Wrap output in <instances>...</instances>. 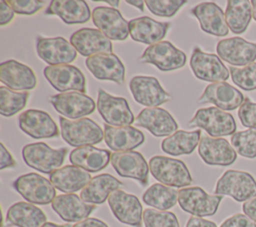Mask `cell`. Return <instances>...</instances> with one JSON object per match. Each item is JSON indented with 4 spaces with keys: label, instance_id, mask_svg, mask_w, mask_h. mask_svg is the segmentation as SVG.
Wrapping results in <instances>:
<instances>
[{
    "label": "cell",
    "instance_id": "obj_31",
    "mask_svg": "<svg viewBox=\"0 0 256 227\" xmlns=\"http://www.w3.org/2000/svg\"><path fill=\"white\" fill-rule=\"evenodd\" d=\"M46 15H57L66 24H81L89 21L91 12L83 0H53L49 3Z\"/></svg>",
    "mask_w": 256,
    "mask_h": 227
},
{
    "label": "cell",
    "instance_id": "obj_29",
    "mask_svg": "<svg viewBox=\"0 0 256 227\" xmlns=\"http://www.w3.org/2000/svg\"><path fill=\"white\" fill-rule=\"evenodd\" d=\"M170 23L160 22L148 16L138 17L129 21L130 37L140 43L153 45L166 36Z\"/></svg>",
    "mask_w": 256,
    "mask_h": 227
},
{
    "label": "cell",
    "instance_id": "obj_34",
    "mask_svg": "<svg viewBox=\"0 0 256 227\" xmlns=\"http://www.w3.org/2000/svg\"><path fill=\"white\" fill-rule=\"evenodd\" d=\"M45 213L29 202H16L9 207L6 213V222L16 227H41L46 223Z\"/></svg>",
    "mask_w": 256,
    "mask_h": 227
},
{
    "label": "cell",
    "instance_id": "obj_8",
    "mask_svg": "<svg viewBox=\"0 0 256 227\" xmlns=\"http://www.w3.org/2000/svg\"><path fill=\"white\" fill-rule=\"evenodd\" d=\"M139 60L152 64L161 71H173L182 68L187 60L186 54L169 41H160L148 46Z\"/></svg>",
    "mask_w": 256,
    "mask_h": 227
},
{
    "label": "cell",
    "instance_id": "obj_47",
    "mask_svg": "<svg viewBox=\"0 0 256 227\" xmlns=\"http://www.w3.org/2000/svg\"><path fill=\"white\" fill-rule=\"evenodd\" d=\"M0 155H1V159H0L1 170H4L6 168H13L16 166V161L14 160L10 152L6 149L3 143L0 144Z\"/></svg>",
    "mask_w": 256,
    "mask_h": 227
},
{
    "label": "cell",
    "instance_id": "obj_24",
    "mask_svg": "<svg viewBox=\"0 0 256 227\" xmlns=\"http://www.w3.org/2000/svg\"><path fill=\"white\" fill-rule=\"evenodd\" d=\"M70 43L77 52L86 57L100 53H113L111 40L98 29L81 28L70 36Z\"/></svg>",
    "mask_w": 256,
    "mask_h": 227
},
{
    "label": "cell",
    "instance_id": "obj_43",
    "mask_svg": "<svg viewBox=\"0 0 256 227\" xmlns=\"http://www.w3.org/2000/svg\"><path fill=\"white\" fill-rule=\"evenodd\" d=\"M8 5L16 14L33 15L43 8L44 1L38 0H8Z\"/></svg>",
    "mask_w": 256,
    "mask_h": 227
},
{
    "label": "cell",
    "instance_id": "obj_39",
    "mask_svg": "<svg viewBox=\"0 0 256 227\" xmlns=\"http://www.w3.org/2000/svg\"><path fill=\"white\" fill-rule=\"evenodd\" d=\"M230 141L236 153L242 157L249 159L256 157V129L235 132Z\"/></svg>",
    "mask_w": 256,
    "mask_h": 227
},
{
    "label": "cell",
    "instance_id": "obj_5",
    "mask_svg": "<svg viewBox=\"0 0 256 227\" xmlns=\"http://www.w3.org/2000/svg\"><path fill=\"white\" fill-rule=\"evenodd\" d=\"M189 127H198L205 130L211 137L233 135L236 132L234 117L217 107L200 108L188 122Z\"/></svg>",
    "mask_w": 256,
    "mask_h": 227
},
{
    "label": "cell",
    "instance_id": "obj_2",
    "mask_svg": "<svg viewBox=\"0 0 256 227\" xmlns=\"http://www.w3.org/2000/svg\"><path fill=\"white\" fill-rule=\"evenodd\" d=\"M149 170L157 181L166 186L184 188L192 183V176L187 166L178 159L154 156L149 160Z\"/></svg>",
    "mask_w": 256,
    "mask_h": 227
},
{
    "label": "cell",
    "instance_id": "obj_26",
    "mask_svg": "<svg viewBox=\"0 0 256 227\" xmlns=\"http://www.w3.org/2000/svg\"><path fill=\"white\" fill-rule=\"evenodd\" d=\"M52 209L67 222H80L88 218L96 205L88 204L74 193L57 195L51 203Z\"/></svg>",
    "mask_w": 256,
    "mask_h": 227
},
{
    "label": "cell",
    "instance_id": "obj_46",
    "mask_svg": "<svg viewBox=\"0 0 256 227\" xmlns=\"http://www.w3.org/2000/svg\"><path fill=\"white\" fill-rule=\"evenodd\" d=\"M14 11L4 0L0 1V26L9 24L14 18Z\"/></svg>",
    "mask_w": 256,
    "mask_h": 227
},
{
    "label": "cell",
    "instance_id": "obj_37",
    "mask_svg": "<svg viewBox=\"0 0 256 227\" xmlns=\"http://www.w3.org/2000/svg\"><path fill=\"white\" fill-rule=\"evenodd\" d=\"M143 202L158 210H168L178 202V191L161 183L152 184L142 196Z\"/></svg>",
    "mask_w": 256,
    "mask_h": 227
},
{
    "label": "cell",
    "instance_id": "obj_6",
    "mask_svg": "<svg viewBox=\"0 0 256 227\" xmlns=\"http://www.w3.org/2000/svg\"><path fill=\"white\" fill-rule=\"evenodd\" d=\"M14 189L29 203L46 205L56 197V190L50 180L37 174L27 173L13 182Z\"/></svg>",
    "mask_w": 256,
    "mask_h": 227
},
{
    "label": "cell",
    "instance_id": "obj_17",
    "mask_svg": "<svg viewBox=\"0 0 256 227\" xmlns=\"http://www.w3.org/2000/svg\"><path fill=\"white\" fill-rule=\"evenodd\" d=\"M92 20L98 30L110 40L123 41L130 35L129 22L115 8L104 6L94 8L92 11Z\"/></svg>",
    "mask_w": 256,
    "mask_h": 227
},
{
    "label": "cell",
    "instance_id": "obj_28",
    "mask_svg": "<svg viewBox=\"0 0 256 227\" xmlns=\"http://www.w3.org/2000/svg\"><path fill=\"white\" fill-rule=\"evenodd\" d=\"M104 140L110 149L116 152H124L142 145L145 136L142 131L133 126L115 127L106 124L104 125Z\"/></svg>",
    "mask_w": 256,
    "mask_h": 227
},
{
    "label": "cell",
    "instance_id": "obj_18",
    "mask_svg": "<svg viewBox=\"0 0 256 227\" xmlns=\"http://www.w3.org/2000/svg\"><path fill=\"white\" fill-rule=\"evenodd\" d=\"M216 52L231 66H246L256 60V43L241 37L227 38L217 43Z\"/></svg>",
    "mask_w": 256,
    "mask_h": 227
},
{
    "label": "cell",
    "instance_id": "obj_50",
    "mask_svg": "<svg viewBox=\"0 0 256 227\" xmlns=\"http://www.w3.org/2000/svg\"><path fill=\"white\" fill-rule=\"evenodd\" d=\"M72 227H108V225L97 218H87L83 221H80L73 225Z\"/></svg>",
    "mask_w": 256,
    "mask_h": 227
},
{
    "label": "cell",
    "instance_id": "obj_40",
    "mask_svg": "<svg viewBox=\"0 0 256 227\" xmlns=\"http://www.w3.org/2000/svg\"><path fill=\"white\" fill-rule=\"evenodd\" d=\"M228 69L235 85L245 91L256 90V62L241 68L230 66Z\"/></svg>",
    "mask_w": 256,
    "mask_h": 227
},
{
    "label": "cell",
    "instance_id": "obj_45",
    "mask_svg": "<svg viewBox=\"0 0 256 227\" xmlns=\"http://www.w3.org/2000/svg\"><path fill=\"white\" fill-rule=\"evenodd\" d=\"M220 227H256V223L245 214H235L227 218Z\"/></svg>",
    "mask_w": 256,
    "mask_h": 227
},
{
    "label": "cell",
    "instance_id": "obj_13",
    "mask_svg": "<svg viewBox=\"0 0 256 227\" xmlns=\"http://www.w3.org/2000/svg\"><path fill=\"white\" fill-rule=\"evenodd\" d=\"M43 73L50 85L59 92H86L85 76L76 66L69 64L55 66L48 65L44 68Z\"/></svg>",
    "mask_w": 256,
    "mask_h": 227
},
{
    "label": "cell",
    "instance_id": "obj_33",
    "mask_svg": "<svg viewBox=\"0 0 256 227\" xmlns=\"http://www.w3.org/2000/svg\"><path fill=\"white\" fill-rule=\"evenodd\" d=\"M123 183L110 174H100L92 177L90 182L81 190L80 197L88 204L104 203L110 194L120 189Z\"/></svg>",
    "mask_w": 256,
    "mask_h": 227
},
{
    "label": "cell",
    "instance_id": "obj_10",
    "mask_svg": "<svg viewBox=\"0 0 256 227\" xmlns=\"http://www.w3.org/2000/svg\"><path fill=\"white\" fill-rule=\"evenodd\" d=\"M190 67L195 77L203 81L225 82L230 75L229 69L218 55L206 53L199 47H195L192 52Z\"/></svg>",
    "mask_w": 256,
    "mask_h": 227
},
{
    "label": "cell",
    "instance_id": "obj_23",
    "mask_svg": "<svg viewBox=\"0 0 256 227\" xmlns=\"http://www.w3.org/2000/svg\"><path fill=\"white\" fill-rule=\"evenodd\" d=\"M245 101L243 94L226 82L209 84L198 99L201 104L211 103L221 110H234Z\"/></svg>",
    "mask_w": 256,
    "mask_h": 227
},
{
    "label": "cell",
    "instance_id": "obj_36",
    "mask_svg": "<svg viewBox=\"0 0 256 227\" xmlns=\"http://www.w3.org/2000/svg\"><path fill=\"white\" fill-rule=\"evenodd\" d=\"M226 23L234 34L246 31L252 18V4L248 0H229L225 11Z\"/></svg>",
    "mask_w": 256,
    "mask_h": 227
},
{
    "label": "cell",
    "instance_id": "obj_14",
    "mask_svg": "<svg viewBox=\"0 0 256 227\" xmlns=\"http://www.w3.org/2000/svg\"><path fill=\"white\" fill-rule=\"evenodd\" d=\"M108 204L118 221L134 227H142L143 208L135 195L118 189L110 194Z\"/></svg>",
    "mask_w": 256,
    "mask_h": 227
},
{
    "label": "cell",
    "instance_id": "obj_35",
    "mask_svg": "<svg viewBox=\"0 0 256 227\" xmlns=\"http://www.w3.org/2000/svg\"><path fill=\"white\" fill-rule=\"evenodd\" d=\"M200 137L201 130L199 129L194 131L177 130L162 141L161 149L163 152L172 156L188 155L199 145Z\"/></svg>",
    "mask_w": 256,
    "mask_h": 227
},
{
    "label": "cell",
    "instance_id": "obj_44",
    "mask_svg": "<svg viewBox=\"0 0 256 227\" xmlns=\"http://www.w3.org/2000/svg\"><path fill=\"white\" fill-rule=\"evenodd\" d=\"M238 117L243 126L249 129H256V103L245 98L238 110Z\"/></svg>",
    "mask_w": 256,
    "mask_h": 227
},
{
    "label": "cell",
    "instance_id": "obj_9",
    "mask_svg": "<svg viewBox=\"0 0 256 227\" xmlns=\"http://www.w3.org/2000/svg\"><path fill=\"white\" fill-rule=\"evenodd\" d=\"M96 106L103 120L110 126H130L135 122L129 104L123 97L112 96L103 89H99Z\"/></svg>",
    "mask_w": 256,
    "mask_h": 227
},
{
    "label": "cell",
    "instance_id": "obj_42",
    "mask_svg": "<svg viewBox=\"0 0 256 227\" xmlns=\"http://www.w3.org/2000/svg\"><path fill=\"white\" fill-rule=\"evenodd\" d=\"M186 3L185 0H147L145 4L150 12L160 17H172Z\"/></svg>",
    "mask_w": 256,
    "mask_h": 227
},
{
    "label": "cell",
    "instance_id": "obj_21",
    "mask_svg": "<svg viewBox=\"0 0 256 227\" xmlns=\"http://www.w3.org/2000/svg\"><path fill=\"white\" fill-rule=\"evenodd\" d=\"M85 65L96 79L110 80L119 85L125 82V67L113 53H100L87 57Z\"/></svg>",
    "mask_w": 256,
    "mask_h": 227
},
{
    "label": "cell",
    "instance_id": "obj_16",
    "mask_svg": "<svg viewBox=\"0 0 256 227\" xmlns=\"http://www.w3.org/2000/svg\"><path fill=\"white\" fill-rule=\"evenodd\" d=\"M110 162L118 175L137 180L142 186L148 184L149 164L140 152H115L111 154Z\"/></svg>",
    "mask_w": 256,
    "mask_h": 227
},
{
    "label": "cell",
    "instance_id": "obj_51",
    "mask_svg": "<svg viewBox=\"0 0 256 227\" xmlns=\"http://www.w3.org/2000/svg\"><path fill=\"white\" fill-rule=\"evenodd\" d=\"M126 3H128V4H130V5H132V6H134V7H136V8H138L141 12H143L144 11V1H142V0H136V1H131V0H126Z\"/></svg>",
    "mask_w": 256,
    "mask_h": 227
},
{
    "label": "cell",
    "instance_id": "obj_49",
    "mask_svg": "<svg viewBox=\"0 0 256 227\" xmlns=\"http://www.w3.org/2000/svg\"><path fill=\"white\" fill-rule=\"evenodd\" d=\"M242 209L246 216L256 222V197L244 202Z\"/></svg>",
    "mask_w": 256,
    "mask_h": 227
},
{
    "label": "cell",
    "instance_id": "obj_27",
    "mask_svg": "<svg viewBox=\"0 0 256 227\" xmlns=\"http://www.w3.org/2000/svg\"><path fill=\"white\" fill-rule=\"evenodd\" d=\"M191 14L198 19L204 32L219 37L228 35L229 27L226 23L225 13L216 3H200L192 8Z\"/></svg>",
    "mask_w": 256,
    "mask_h": 227
},
{
    "label": "cell",
    "instance_id": "obj_38",
    "mask_svg": "<svg viewBox=\"0 0 256 227\" xmlns=\"http://www.w3.org/2000/svg\"><path fill=\"white\" fill-rule=\"evenodd\" d=\"M29 93L17 92L6 86L0 87V113L4 117H11L25 108Z\"/></svg>",
    "mask_w": 256,
    "mask_h": 227
},
{
    "label": "cell",
    "instance_id": "obj_41",
    "mask_svg": "<svg viewBox=\"0 0 256 227\" xmlns=\"http://www.w3.org/2000/svg\"><path fill=\"white\" fill-rule=\"evenodd\" d=\"M145 227H180L178 219L173 212L147 208L143 211Z\"/></svg>",
    "mask_w": 256,
    "mask_h": 227
},
{
    "label": "cell",
    "instance_id": "obj_32",
    "mask_svg": "<svg viewBox=\"0 0 256 227\" xmlns=\"http://www.w3.org/2000/svg\"><path fill=\"white\" fill-rule=\"evenodd\" d=\"M111 159L109 150L87 145L71 151L69 160L72 165L82 168L87 172H99L107 167Z\"/></svg>",
    "mask_w": 256,
    "mask_h": 227
},
{
    "label": "cell",
    "instance_id": "obj_4",
    "mask_svg": "<svg viewBox=\"0 0 256 227\" xmlns=\"http://www.w3.org/2000/svg\"><path fill=\"white\" fill-rule=\"evenodd\" d=\"M215 195H228L237 202H246L256 197V180L248 172L227 170L218 179Z\"/></svg>",
    "mask_w": 256,
    "mask_h": 227
},
{
    "label": "cell",
    "instance_id": "obj_20",
    "mask_svg": "<svg viewBox=\"0 0 256 227\" xmlns=\"http://www.w3.org/2000/svg\"><path fill=\"white\" fill-rule=\"evenodd\" d=\"M198 154L206 164L212 166H228L237 158L236 151L226 139L207 135L200 139Z\"/></svg>",
    "mask_w": 256,
    "mask_h": 227
},
{
    "label": "cell",
    "instance_id": "obj_19",
    "mask_svg": "<svg viewBox=\"0 0 256 227\" xmlns=\"http://www.w3.org/2000/svg\"><path fill=\"white\" fill-rule=\"evenodd\" d=\"M20 129L34 139L54 138L59 135L58 127L52 117L45 111L28 109L18 117Z\"/></svg>",
    "mask_w": 256,
    "mask_h": 227
},
{
    "label": "cell",
    "instance_id": "obj_48",
    "mask_svg": "<svg viewBox=\"0 0 256 227\" xmlns=\"http://www.w3.org/2000/svg\"><path fill=\"white\" fill-rule=\"evenodd\" d=\"M186 227H217V225L214 222L206 220L202 217L191 216L186 223Z\"/></svg>",
    "mask_w": 256,
    "mask_h": 227
},
{
    "label": "cell",
    "instance_id": "obj_11",
    "mask_svg": "<svg viewBox=\"0 0 256 227\" xmlns=\"http://www.w3.org/2000/svg\"><path fill=\"white\" fill-rule=\"evenodd\" d=\"M36 50L39 58L49 66L69 64L77 57V51L73 45L60 36H38L36 38Z\"/></svg>",
    "mask_w": 256,
    "mask_h": 227
},
{
    "label": "cell",
    "instance_id": "obj_25",
    "mask_svg": "<svg viewBox=\"0 0 256 227\" xmlns=\"http://www.w3.org/2000/svg\"><path fill=\"white\" fill-rule=\"evenodd\" d=\"M0 80L14 91L32 90L37 85L34 71L29 66L13 59L0 64Z\"/></svg>",
    "mask_w": 256,
    "mask_h": 227
},
{
    "label": "cell",
    "instance_id": "obj_15",
    "mask_svg": "<svg viewBox=\"0 0 256 227\" xmlns=\"http://www.w3.org/2000/svg\"><path fill=\"white\" fill-rule=\"evenodd\" d=\"M129 88L134 100L147 107H158L171 99V95L153 76H134L129 82Z\"/></svg>",
    "mask_w": 256,
    "mask_h": 227
},
{
    "label": "cell",
    "instance_id": "obj_1",
    "mask_svg": "<svg viewBox=\"0 0 256 227\" xmlns=\"http://www.w3.org/2000/svg\"><path fill=\"white\" fill-rule=\"evenodd\" d=\"M61 136L63 140L73 147H82L100 143L104 138L101 127L92 119L84 117L70 120L65 117L59 118Z\"/></svg>",
    "mask_w": 256,
    "mask_h": 227
},
{
    "label": "cell",
    "instance_id": "obj_52",
    "mask_svg": "<svg viewBox=\"0 0 256 227\" xmlns=\"http://www.w3.org/2000/svg\"><path fill=\"white\" fill-rule=\"evenodd\" d=\"M41 227H72L70 224H55L52 222H46Z\"/></svg>",
    "mask_w": 256,
    "mask_h": 227
},
{
    "label": "cell",
    "instance_id": "obj_7",
    "mask_svg": "<svg viewBox=\"0 0 256 227\" xmlns=\"http://www.w3.org/2000/svg\"><path fill=\"white\" fill-rule=\"evenodd\" d=\"M221 195H210L201 187H184L178 191V203L182 210L196 216L214 215L222 201Z\"/></svg>",
    "mask_w": 256,
    "mask_h": 227
},
{
    "label": "cell",
    "instance_id": "obj_54",
    "mask_svg": "<svg viewBox=\"0 0 256 227\" xmlns=\"http://www.w3.org/2000/svg\"><path fill=\"white\" fill-rule=\"evenodd\" d=\"M103 2H105V3H108V4H110V5H111V6H113V7H118V6H119V4H120V1H119V0H115V1L104 0Z\"/></svg>",
    "mask_w": 256,
    "mask_h": 227
},
{
    "label": "cell",
    "instance_id": "obj_3",
    "mask_svg": "<svg viewBox=\"0 0 256 227\" xmlns=\"http://www.w3.org/2000/svg\"><path fill=\"white\" fill-rule=\"evenodd\" d=\"M67 148L54 149L44 142L27 144L22 148V158L26 165L45 174H51L64 163Z\"/></svg>",
    "mask_w": 256,
    "mask_h": 227
},
{
    "label": "cell",
    "instance_id": "obj_30",
    "mask_svg": "<svg viewBox=\"0 0 256 227\" xmlns=\"http://www.w3.org/2000/svg\"><path fill=\"white\" fill-rule=\"evenodd\" d=\"M91 179L89 172L74 165H66L49 174L53 186L64 193H74L83 189Z\"/></svg>",
    "mask_w": 256,
    "mask_h": 227
},
{
    "label": "cell",
    "instance_id": "obj_53",
    "mask_svg": "<svg viewBox=\"0 0 256 227\" xmlns=\"http://www.w3.org/2000/svg\"><path fill=\"white\" fill-rule=\"evenodd\" d=\"M251 4H252V17L256 21V0H252Z\"/></svg>",
    "mask_w": 256,
    "mask_h": 227
},
{
    "label": "cell",
    "instance_id": "obj_12",
    "mask_svg": "<svg viewBox=\"0 0 256 227\" xmlns=\"http://www.w3.org/2000/svg\"><path fill=\"white\" fill-rule=\"evenodd\" d=\"M50 102L55 110L70 120L80 119L94 112L96 104L85 93L70 91L59 93L50 97Z\"/></svg>",
    "mask_w": 256,
    "mask_h": 227
},
{
    "label": "cell",
    "instance_id": "obj_22",
    "mask_svg": "<svg viewBox=\"0 0 256 227\" xmlns=\"http://www.w3.org/2000/svg\"><path fill=\"white\" fill-rule=\"evenodd\" d=\"M135 125L147 129L156 137L172 135L178 129V124L172 115L161 107L142 109L135 119Z\"/></svg>",
    "mask_w": 256,
    "mask_h": 227
}]
</instances>
